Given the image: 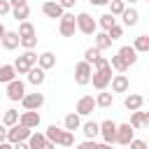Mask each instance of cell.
<instances>
[{"instance_id":"12","label":"cell","mask_w":149,"mask_h":149,"mask_svg":"<svg viewBox=\"0 0 149 149\" xmlns=\"http://www.w3.org/2000/svg\"><path fill=\"white\" fill-rule=\"evenodd\" d=\"M93 109H95V98H93V95H81V98L77 100L74 112H77L79 116H88Z\"/></svg>"},{"instance_id":"25","label":"cell","mask_w":149,"mask_h":149,"mask_svg":"<svg viewBox=\"0 0 149 149\" xmlns=\"http://www.w3.org/2000/svg\"><path fill=\"white\" fill-rule=\"evenodd\" d=\"M16 21H26L28 16H30V7H28V2L26 5H16V7H12V12H9Z\"/></svg>"},{"instance_id":"31","label":"cell","mask_w":149,"mask_h":149,"mask_svg":"<svg viewBox=\"0 0 149 149\" xmlns=\"http://www.w3.org/2000/svg\"><path fill=\"white\" fill-rule=\"evenodd\" d=\"M2 123H5L7 128L14 126V123H19V109H14V107L5 109V114H2Z\"/></svg>"},{"instance_id":"33","label":"cell","mask_w":149,"mask_h":149,"mask_svg":"<svg viewBox=\"0 0 149 149\" xmlns=\"http://www.w3.org/2000/svg\"><path fill=\"white\" fill-rule=\"evenodd\" d=\"M95 23H98V26H100L102 30H109V28H112V26L116 23V16H112V14L107 12V14H102V16H98V21H95Z\"/></svg>"},{"instance_id":"47","label":"cell","mask_w":149,"mask_h":149,"mask_svg":"<svg viewBox=\"0 0 149 149\" xmlns=\"http://www.w3.org/2000/svg\"><path fill=\"white\" fill-rule=\"evenodd\" d=\"M42 149H56V144H54V142H49V140H47V142H44V144H42Z\"/></svg>"},{"instance_id":"36","label":"cell","mask_w":149,"mask_h":149,"mask_svg":"<svg viewBox=\"0 0 149 149\" xmlns=\"http://www.w3.org/2000/svg\"><path fill=\"white\" fill-rule=\"evenodd\" d=\"M105 33H107V35H109V40H112V42H114V40H119V37H121V35H123V28H121V26H119V23H114V26H112V28H109V30H105Z\"/></svg>"},{"instance_id":"19","label":"cell","mask_w":149,"mask_h":149,"mask_svg":"<svg viewBox=\"0 0 149 149\" xmlns=\"http://www.w3.org/2000/svg\"><path fill=\"white\" fill-rule=\"evenodd\" d=\"M0 42H2V47H5L7 51H14V49L19 47V33H16V30H5V35L0 37Z\"/></svg>"},{"instance_id":"26","label":"cell","mask_w":149,"mask_h":149,"mask_svg":"<svg viewBox=\"0 0 149 149\" xmlns=\"http://www.w3.org/2000/svg\"><path fill=\"white\" fill-rule=\"evenodd\" d=\"M130 47H133L137 54H147V51H149V35H137Z\"/></svg>"},{"instance_id":"4","label":"cell","mask_w":149,"mask_h":149,"mask_svg":"<svg viewBox=\"0 0 149 149\" xmlns=\"http://www.w3.org/2000/svg\"><path fill=\"white\" fill-rule=\"evenodd\" d=\"M109 79H112V68H109V65L98 68V70H93V74H91V84H93V88H98V91L107 88V86H109Z\"/></svg>"},{"instance_id":"51","label":"cell","mask_w":149,"mask_h":149,"mask_svg":"<svg viewBox=\"0 0 149 149\" xmlns=\"http://www.w3.org/2000/svg\"><path fill=\"white\" fill-rule=\"evenodd\" d=\"M123 2H126V5H135L137 0H123Z\"/></svg>"},{"instance_id":"48","label":"cell","mask_w":149,"mask_h":149,"mask_svg":"<svg viewBox=\"0 0 149 149\" xmlns=\"http://www.w3.org/2000/svg\"><path fill=\"white\" fill-rule=\"evenodd\" d=\"M95 149H114V144H107V142H102V144H98Z\"/></svg>"},{"instance_id":"41","label":"cell","mask_w":149,"mask_h":149,"mask_svg":"<svg viewBox=\"0 0 149 149\" xmlns=\"http://www.w3.org/2000/svg\"><path fill=\"white\" fill-rule=\"evenodd\" d=\"M9 12H12V5L7 0H0V16H7Z\"/></svg>"},{"instance_id":"30","label":"cell","mask_w":149,"mask_h":149,"mask_svg":"<svg viewBox=\"0 0 149 149\" xmlns=\"http://www.w3.org/2000/svg\"><path fill=\"white\" fill-rule=\"evenodd\" d=\"M19 37H33V35H37L35 33V26L30 23V21H19Z\"/></svg>"},{"instance_id":"16","label":"cell","mask_w":149,"mask_h":149,"mask_svg":"<svg viewBox=\"0 0 149 149\" xmlns=\"http://www.w3.org/2000/svg\"><path fill=\"white\" fill-rule=\"evenodd\" d=\"M26 74H28V84H33V86H42L47 79V70H42L40 65H33Z\"/></svg>"},{"instance_id":"35","label":"cell","mask_w":149,"mask_h":149,"mask_svg":"<svg viewBox=\"0 0 149 149\" xmlns=\"http://www.w3.org/2000/svg\"><path fill=\"white\" fill-rule=\"evenodd\" d=\"M19 47H23V49H35V47H37V35H33V37H19Z\"/></svg>"},{"instance_id":"32","label":"cell","mask_w":149,"mask_h":149,"mask_svg":"<svg viewBox=\"0 0 149 149\" xmlns=\"http://www.w3.org/2000/svg\"><path fill=\"white\" fill-rule=\"evenodd\" d=\"M16 77V70L14 65H0V84H7Z\"/></svg>"},{"instance_id":"49","label":"cell","mask_w":149,"mask_h":149,"mask_svg":"<svg viewBox=\"0 0 149 149\" xmlns=\"http://www.w3.org/2000/svg\"><path fill=\"white\" fill-rule=\"evenodd\" d=\"M0 149H14V144H9V142L5 140V142H0Z\"/></svg>"},{"instance_id":"46","label":"cell","mask_w":149,"mask_h":149,"mask_svg":"<svg viewBox=\"0 0 149 149\" xmlns=\"http://www.w3.org/2000/svg\"><path fill=\"white\" fill-rule=\"evenodd\" d=\"M7 2H9V5H12V7H16V5H26V2H28V0H7Z\"/></svg>"},{"instance_id":"21","label":"cell","mask_w":149,"mask_h":149,"mask_svg":"<svg viewBox=\"0 0 149 149\" xmlns=\"http://www.w3.org/2000/svg\"><path fill=\"white\" fill-rule=\"evenodd\" d=\"M149 123V112H142V109H135V112H130V126L137 130V128H142V126H147Z\"/></svg>"},{"instance_id":"44","label":"cell","mask_w":149,"mask_h":149,"mask_svg":"<svg viewBox=\"0 0 149 149\" xmlns=\"http://www.w3.org/2000/svg\"><path fill=\"white\" fill-rule=\"evenodd\" d=\"M88 2H91V5H95V7H102V5H107L109 0H88Z\"/></svg>"},{"instance_id":"7","label":"cell","mask_w":149,"mask_h":149,"mask_svg":"<svg viewBox=\"0 0 149 149\" xmlns=\"http://www.w3.org/2000/svg\"><path fill=\"white\" fill-rule=\"evenodd\" d=\"M74 30H77V26H74V14L63 12V16L58 19V33H61L63 37H72Z\"/></svg>"},{"instance_id":"38","label":"cell","mask_w":149,"mask_h":149,"mask_svg":"<svg viewBox=\"0 0 149 149\" xmlns=\"http://www.w3.org/2000/svg\"><path fill=\"white\" fill-rule=\"evenodd\" d=\"M98 56H100V51H98L95 47H88V49L84 51V61H86V63H93Z\"/></svg>"},{"instance_id":"22","label":"cell","mask_w":149,"mask_h":149,"mask_svg":"<svg viewBox=\"0 0 149 149\" xmlns=\"http://www.w3.org/2000/svg\"><path fill=\"white\" fill-rule=\"evenodd\" d=\"M79 126H81V116H79L77 112L65 114V119H63V128H65V130L74 133V130H79Z\"/></svg>"},{"instance_id":"14","label":"cell","mask_w":149,"mask_h":149,"mask_svg":"<svg viewBox=\"0 0 149 149\" xmlns=\"http://www.w3.org/2000/svg\"><path fill=\"white\" fill-rule=\"evenodd\" d=\"M21 105L23 109H40L44 105V93H26L21 98Z\"/></svg>"},{"instance_id":"6","label":"cell","mask_w":149,"mask_h":149,"mask_svg":"<svg viewBox=\"0 0 149 149\" xmlns=\"http://www.w3.org/2000/svg\"><path fill=\"white\" fill-rule=\"evenodd\" d=\"M91 74H93V68H91V63H86V61H79V63L74 65V81H77L79 86H86V84H91Z\"/></svg>"},{"instance_id":"42","label":"cell","mask_w":149,"mask_h":149,"mask_svg":"<svg viewBox=\"0 0 149 149\" xmlns=\"http://www.w3.org/2000/svg\"><path fill=\"white\" fill-rule=\"evenodd\" d=\"M56 2H58V5H61V7H63V9H72V7H74V2H77V0H56Z\"/></svg>"},{"instance_id":"8","label":"cell","mask_w":149,"mask_h":149,"mask_svg":"<svg viewBox=\"0 0 149 149\" xmlns=\"http://www.w3.org/2000/svg\"><path fill=\"white\" fill-rule=\"evenodd\" d=\"M26 95V84L21 81V79H12V81H7V98L12 100V102H19L21 98Z\"/></svg>"},{"instance_id":"29","label":"cell","mask_w":149,"mask_h":149,"mask_svg":"<svg viewBox=\"0 0 149 149\" xmlns=\"http://www.w3.org/2000/svg\"><path fill=\"white\" fill-rule=\"evenodd\" d=\"M26 142H28L30 149H42V144L47 142V137H44V133H30Z\"/></svg>"},{"instance_id":"27","label":"cell","mask_w":149,"mask_h":149,"mask_svg":"<svg viewBox=\"0 0 149 149\" xmlns=\"http://www.w3.org/2000/svg\"><path fill=\"white\" fill-rule=\"evenodd\" d=\"M79 128H81V133H84L86 140H95V137H98V123H95V121H86V123H81Z\"/></svg>"},{"instance_id":"17","label":"cell","mask_w":149,"mask_h":149,"mask_svg":"<svg viewBox=\"0 0 149 149\" xmlns=\"http://www.w3.org/2000/svg\"><path fill=\"white\" fill-rule=\"evenodd\" d=\"M42 12H44V16H49V19H61L65 9H63L56 0H47V2L42 5Z\"/></svg>"},{"instance_id":"5","label":"cell","mask_w":149,"mask_h":149,"mask_svg":"<svg viewBox=\"0 0 149 149\" xmlns=\"http://www.w3.org/2000/svg\"><path fill=\"white\" fill-rule=\"evenodd\" d=\"M30 133H33V130H30V128H26L23 123H14V126H9V128H7V142H9V144L26 142Z\"/></svg>"},{"instance_id":"1","label":"cell","mask_w":149,"mask_h":149,"mask_svg":"<svg viewBox=\"0 0 149 149\" xmlns=\"http://www.w3.org/2000/svg\"><path fill=\"white\" fill-rule=\"evenodd\" d=\"M44 137L49 142H54V144H61V147H72L74 144V133H70V130H65V128H61L56 123H51L44 130Z\"/></svg>"},{"instance_id":"3","label":"cell","mask_w":149,"mask_h":149,"mask_svg":"<svg viewBox=\"0 0 149 149\" xmlns=\"http://www.w3.org/2000/svg\"><path fill=\"white\" fill-rule=\"evenodd\" d=\"M74 26H77V30L84 33V35H93V33L98 30L95 19H93L91 14H86V12H79V14L74 16Z\"/></svg>"},{"instance_id":"37","label":"cell","mask_w":149,"mask_h":149,"mask_svg":"<svg viewBox=\"0 0 149 149\" xmlns=\"http://www.w3.org/2000/svg\"><path fill=\"white\" fill-rule=\"evenodd\" d=\"M109 68H114L116 72H126L128 68H126V63L119 58V56H112V61H109Z\"/></svg>"},{"instance_id":"9","label":"cell","mask_w":149,"mask_h":149,"mask_svg":"<svg viewBox=\"0 0 149 149\" xmlns=\"http://www.w3.org/2000/svg\"><path fill=\"white\" fill-rule=\"evenodd\" d=\"M98 135H102V142L114 144V137H116V123H114L112 119H105L102 123H98Z\"/></svg>"},{"instance_id":"11","label":"cell","mask_w":149,"mask_h":149,"mask_svg":"<svg viewBox=\"0 0 149 149\" xmlns=\"http://www.w3.org/2000/svg\"><path fill=\"white\" fill-rule=\"evenodd\" d=\"M40 121H42V116H40V112L37 109H26V112H21L19 114V123H23L26 128H37L40 126Z\"/></svg>"},{"instance_id":"15","label":"cell","mask_w":149,"mask_h":149,"mask_svg":"<svg viewBox=\"0 0 149 149\" xmlns=\"http://www.w3.org/2000/svg\"><path fill=\"white\" fill-rule=\"evenodd\" d=\"M116 56L126 63V68H130V65H135L137 63V51L130 47V44H126V47H121L119 51H116Z\"/></svg>"},{"instance_id":"2","label":"cell","mask_w":149,"mask_h":149,"mask_svg":"<svg viewBox=\"0 0 149 149\" xmlns=\"http://www.w3.org/2000/svg\"><path fill=\"white\" fill-rule=\"evenodd\" d=\"M12 65H14L16 74H26L33 65H37V54H35L33 49H26L21 56H16V61H14Z\"/></svg>"},{"instance_id":"10","label":"cell","mask_w":149,"mask_h":149,"mask_svg":"<svg viewBox=\"0 0 149 149\" xmlns=\"http://www.w3.org/2000/svg\"><path fill=\"white\" fill-rule=\"evenodd\" d=\"M135 137V128L130 123H116V137H114V144H128L130 140Z\"/></svg>"},{"instance_id":"39","label":"cell","mask_w":149,"mask_h":149,"mask_svg":"<svg viewBox=\"0 0 149 149\" xmlns=\"http://www.w3.org/2000/svg\"><path fill=\"white\" fill-rule=\"evenodd\" d=\"M126 147H130V149H149V144H147L144 140H135V137H133Z\"/></svg>"},{"instance_id":"24","label":"cell","mask_w":149,"mask_h":149,"mask_svg":"<svg viewBox=\"0 0 149 149\" xmlns=\"http://www.w3.org/2000/svg\"><path fill=\"white\" fill-rule=\"evenodd\" d=\"M37 65H40L42 70H51V68H56V56H54L51 51H44V54L37 56Z\"/></svg>"},{"instance_id":"50","label":"cell","mask_w":149,"mask_h":149,"mask_svg":"<svg viewBox=\"0 0 149 149\" xmlns=\"http://www.w3.org/2000/svg\"><path fill=\"white\" fill-rule=\"evenodd\" d=\"M5 30H7V28H5V23H2V21H0V37H2V35H5Z\"/></svg>"},{"instance_id":"34","label":"cell","mask_w":149,"mask_h":149,"mask_svg":"<svg viewBox=\"0 0 149 149\" xmlns=\"http://www.w3.org/2000/svg\"><path fill=\"white\" fill-rule=\"evenodd\" d=\"M107 5H109V14H112V16H119V14L126 9V2H123V0H109Z\"/></svg>"},{"instance_id":"18","label":"cell","mask_w":149,"mask_h":149,"mask_svg":"<svg viewBox=\"0 0 149 149\" xmlns=\"http://www.w3.org/2000/svg\"><path fill=\"white\" fill-rule=\"evenodd\" d=\"M142 105H144V95H140V93H128V95L123 98V107H126L128 112L142 109Z\"/></svg>"},{"instance_id":"40","label":"cell","mask_w":149,"mask_h":149,"mask_svg":"<svg viewBox=\"0 0 149 149\" xmlns=\"http://www.w3.org/2000/svg\"><path fill=\"white\" fill-rule=\"evenodd\" d=\"M98 144H95V140H84V142H79L74 149H95Z\"/></svg>"},{"instance_id":"23","label":"cell","mask_w":149,"mask_h":149,"mask_svg":"<svg viewBox=\"0 0 149 149\" xmlns=\"http://www.w3.org/2000/svg\"><path fill=\"white\" fill-rule=\"evenodd\" d=\"M93 40H95V49L98 51H105V49H112V40H109V35L102 30V33H93Z\"/></svg>"},{"instance_id":"43","label":"cell","mask_w":149,"mask_h":149,"mask_svg":"<svg viewBox=\"0 0 149 149\" xmlns=\"http://www.w3.org/2000/svg\"><path fill=\"white\" fill-rule=\"evenodd\" d=\"M5 140H7V126L0 123V142H5Z\"/></svg>"},{"instance_id":"45","label":"cell","mask_w":149,"mask_h":149,"mask_svg":"<svg viewBox=\"0 0 149 149\" xmlns=\"http://www.w3.org/2000/svg\"><path fill=\"white\" fill-rule=\"evenodd\" d=\"M14 149H30V147H28V142H16Z\"/></svg>"},{"instance_id":"20","label":"cell","mask_w":149,"mask_h":149,"mask_svg":"<svg viewBox=\"0 0 149 149\" xmlns=\"http://www.w3.org/2000/svg\"><path fill=\"white\" fill-rule=\"evenodd\" d=\"M119 16L123 19V26H128V28H130V26H137V21H140V12H137L135 7H126Z\"/></svg>"},{"instance_id":"28","label":"cell","mask_w":149,"mask_h":149,"mask_svg":"<svg viewBox=\"0 0 149 149\" xmlns=\"http://www.w3.org/2000/svg\"><path fill=\"white\" fill-rule=\"evenodd\" d=\"M112 102H114V93H107L105 88L95 95V107H109Z\"/></svg>"},{"instance_id":"13","label":"cell","mask_w":149,"mask_h":149,"mask_svg":"<svg viewBox=\"0 0 149 149\" xmlns=\"http://www.w3.org/2000/svg\"><path fill=\"white\" fill-rule=\"evenodd\" d=\"M109 84H112V93H128V88H130V81H128V77L123 72L112 74Z\"/></svg>"}]
</instances>
